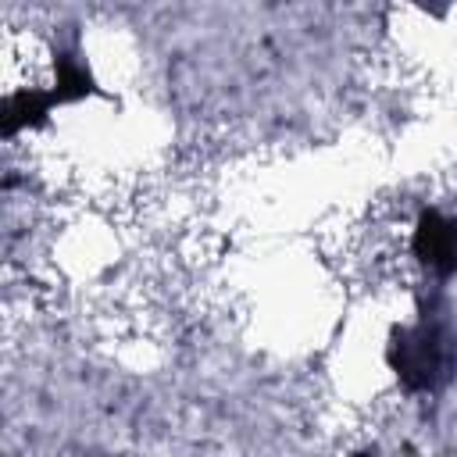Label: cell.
I'll list each match as a JSON object with an SVG mask.
<instances>
[{"instance_id": "1", "label": "cell", "mask_w": 457, "mask_h": 457, "mask_svg": "<svg viewBox=\"0 0 457 457\" xmlns=\"http://www.w3.org/2000/svg\"><path fill=\"white\" fill-rule=\"evenodd\" d=\"M443 364H446V350L436 328H418L400 339L396 368L411 386H432L443 375Z\"/></svg>"}, {"instance_id": "2", "label": "cell", "mask_w": 457, "mask_h": 457, "mask_svg": "<svg viewBox=\"0 0 457 457\" xmlns=\"http://www.w3.org/2000/svg\"><path fill=\"white\" fill-rule=\"evenodd\" d=\"M414 250L428 268L453 271L457 268V221H446L439 214H425L418 236H414Z\"/></svg>"}]
</instances>
